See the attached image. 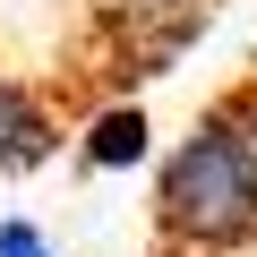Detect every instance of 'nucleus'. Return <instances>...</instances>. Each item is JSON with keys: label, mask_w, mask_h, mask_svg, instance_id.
<instances>
[{"label": "nucleus", "mask_w": 257, "mask_h": 257, "mask_svg": "<svg viewBox=\"0 0 257 257\" xmlns=\"http://www.w3.org/2000/svg\"><path fill=\"white\" fill-rule=\"evenodd\" d=\"M60 155H77L86 172H128V163L155 155V120H146V103H94V111L69 128Z\"/></svg>", "instance_id": "20e7f679"}, {"label": "nucleus", "mask_w": 257, "mask_h": 257, "mask_svg": "<svg viewBox=\"0 0 257 257\" xmlns=\"http://www.w3.org/2000/svg\"><path fill=\"white\" fill-rule=\"evenodd\" d=\"M146 257H257V52L163 146L146 189Z\"/></svg>", "instance_id": "f257e3e1"}, {"label": "nucleus", "mask_w": 257, "mask_h": 257, "mask_svg": "<svg viewBox=\"0 0 257 257\" xmlns=\"http://www.w3.org/2000/svg\"><path fill=\"white\" fill-rule=\"evenodd\" d=\"M223 9L231 0H77L69 35L35 69L60 128H77L94 103H146V86L189 69V52L214 35Z\"/></svg>", "instance_id": "f03ea898"}, {"label": "nucleus", "mask_w": 257, "mask_h": 257, "mask_svg": "<svg viewBox=\"0 0 257 257\" xmlns=\"http://www.w3.org/2000/svg\"><path fill=\"white\" fill-rule=\"evenodd\" d=\"M60 146H69V128H60V111H52L43 77L0 60V189L26 180V172H43Z\"/></svg>", "instance_id": "7ed1b4c3"}, {"label": "nucleus", "mask_w": 257, "mask_h": 257, "mask_svg": "<svg viewBox=\"0 0 257 257\" xmlns=\"http://www.w3.org/2000/svg\"><path fill=\"white\" fill-rule=\"evenodd\" d=\"M0 257H60V248L43 240V223H26V214H0Z\"/></svg>", "instance_id": "39448f33"}]
</instances>
